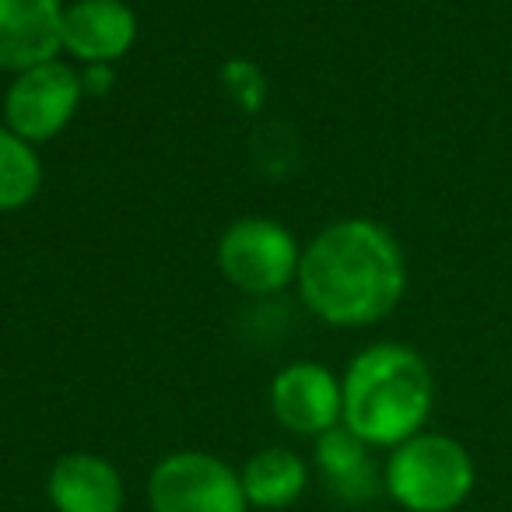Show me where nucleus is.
Segmentation results:
<instances>
[{
	"mask_svg": "<svg viewBox=\"0 0 512 512\" xmlns=\"http://www.w3.org/2000/svg\"><path fill=\"white\" fill-rule=\"evenodd\" d=\"M295 285L316 320L330 327H372L404 299V249L376 221L341 218L302 249Z\"/></svg>",
	"mask_w": 512,
	"mask_h": 512,
	"instance_id": "1",
	"label": "nucleus"
},
{
	"mask_svg": "<svg viewBox=\"0 0 512 512\" xmlns=\"http://www.w3.org/2000/svg\"><path fill=\"white\" fill-rule=\"evenodd\" d=\"M341 393V425H348L372 449H393L425 432L435 404V379L414 348L379 341L351 358L341 376Z\"/></svg>",
	"mask_w": 512,
	"mask_h": 512,
	"instance_id": "2",
	"label": "nucleus"
},
{
	"mask_svg": "<svg viewBox=\"0 0 512 512\" xmlns=\"http://www.w3.org/2000/svg\"><path fill=\"white\" fill-rule=\"evenodd\" d=\"M383 488L407 512H453L474 491V460L449 435L418 432L390 449Z\"/></svg>",
	"mask_w": 512,
	"mask_h": 512,
	"instance_id": "3",
	"label": "nucleus"
},
{
	"mask_svg": "<svg viewBox=\"0 0 512 512\" xmlns=\"http://www.w3.org/2000/svg\"><path fill=\"white\" fill-rule=\"evenodd\" d=\"M218 267L228 285L246 295H278L295 285L302 267V246L281 221L249 214L221 232Z\"/></svg>",
	"mask_w": 512,
	"mask_h": 512,
	"instance_id": "4",
	"label": "nucleus"
},
{
	"mask_svg": "<svg viewBox=\"0 0 512 512\" xmlns=\"http://www.w3.org/2000/svg\"><path fill=\"white\" fill-rule=\"evenodd\" d=\"M151 512H246L242 477L225 460L183 449L155 463L148 477Z\"/></svg>",
	"mask_w": 512,
	"mask_h": 512,
	"instance_id": "5",
	"label": "nucleus"
},
{
	"mask_svg": "<svg viewBox=\"0 0 512 512\" xmlns=\"http://www.w3.org/2000/svg\"><path fill=\"white\" fill-rule=\"evenodd\" d=\"M85 99L81 74L64 60H46L15 74L4 95V127L29 144H46L67 130Z\"/></svg>",
	"mask_w": 512,
	"mask_h": 512,
	"instance_id": "6",
	"label": "nucleus"
},
{
	"mask_svg": "<svg viewBox=\"0 0 512 512\" xmlns=\"http://www.w3.org/2000/svg\"><path fill=\"white\" fill-rule=\"evenodd\" d=\"M271 411L288 432L320 439L344 418L341 379L320 362L285 365L271 383Z\"/></svg>",
	"mask_w": 512,
	"mask_h": 512,
	"instance_id": "7",
	"label": "nucleus"
},
{
	"mask_svg": "<svg viewBox=\"0 0 512 512\" xmlns=\"http://www.w3.org/2000/svg\"><path fill=\"white\" fill-rule=\"evenodd\" d=\"M137 43V15L123 0H74L64 4L60 46L88 64H116Z\"/></svg>",
	"mask_w": 512,
	"mask_h": 512,
	"instance_id": "8",
	"label": "nucleus"
},
{
	"mask_svg": "<svg viewBox=\"0 0 512 512\" xmlns=\"http://www.w3.org/2000/svg\"><path fill=\"white\" fill-rule=\"evenodd\" d=\"M64 0H0V71L22 74L57 60Z\"/></svg>",
	"mask_w": 512,
	"mask_h": 512,
	"instance_id": "9",
	"label": "nucleus"
},
{
	"mask_svg": "<svg viewBox=\"0 0 512 512\" xmlns=\"http://www.w3.org/2000/svg\"><path fill=\"white\" fill-rule=\"evenodd\" d=\"M57 512H120L123 481L109 460L95 453H67L53 463L46 481Z\"/></svg>",
	"mask_w": 512,
	"mask_h": 512,
	"instance_id": "10",
	"label": "nucleus"
},
{
	"mask_svg": "<svg viewBox=\"0 0 512 512\" xmlns=\"http://www.w3.org/2000/svg\"><path fill=\"white\" fill-rule=\"evenodd\" d=\"M316 470L323 484L334 491L341 502H369L379 491V470L372 460V446L362 442L348 425H337L316 439Z\"/></svg>",
	"mask_w": 512,
	"mask_h": 512,
	"instance_id": "11",
	"label": "nucleus"
},
{
	"mask_svg": "<svg viewBox=\"0 0 512 512\" xmlns=\"http://www.w3.org/2000/svg\"><path fill=\"white\" fill-rule=\"evenodd\" d=\"M242 491L253 509H288L306 491V460L292 449L267 446L246 460L239 470Z\"/></svg>",
	"mask_w": 512,
	"mask_h": 512,
	"instance_id": "12",
	"label": "nucleus"
},
{
	"mask_svg": "<svg viewBox=\"0 0 512 512\" xmlns=\"http://www.w3.org/2000/svg\"><path fill=\"white\" fill-rule=\"evenodd\" d=\"M39 186H43V165H39L36 144L0 123V214L32 204Z\"/></svg>",
	"mask_w": 512,
	"mask_h": 512,
	"instance_id": "13",
	"label": "nucleus"
},
{
	"mask_svg": "<svg viewBox=\"0 0 512 512\" xmlns=\"http://www.w3.org/2000/svg\"><path fill=\"white\" fill-rule=\"evenodd\" d=\"M221 85H225V95L242 113H256L267 102V81L260 74V67L249 64V60H228L221 67Z\"/></svg>",
	"mask_w": 512,
	"mask_h": 512,
	"instance_id": "14",
	"label": "nucleus"
},
{
	"mask_svg": "<svg viewBox=\"0 0 512 512\" xmlns=\"http://www.w3.org/2000/svg\"><path fill=\"white\" fill-rule=\"evenodd\" d=\"M81 88H85V95H106L113 88V64H88L81 71Z\"/></svg>",
	"mask_w": 512,
	"mask_h": 512,
	"instance_id": "15",
	"label": "nucleus"
}]
</instances>
